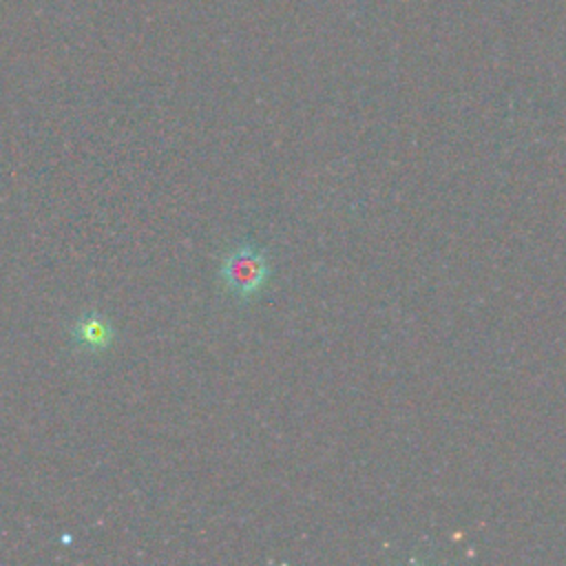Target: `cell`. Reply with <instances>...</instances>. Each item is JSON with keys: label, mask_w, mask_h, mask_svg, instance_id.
Instances as JSON below:
<instances>
[{"label": "cell", "mask_w": 566, "mask_h": 566, "mask_svg": "<svg viewBox=\"0 0 566 566\" xmlns=\"http://www.w3.org/2000/svg\"><path fill=\"white\" fill-rule=\"evenodd\" d=\"M270 276L272 268L268 261V252L252 243H239L237 248H232L223 256L219 268V279L223 287L241 303L259 296L261 290L268 285Z\"/></svg>", "instance_id": "obj_1"}, {"label": "cell", "mask_w": 566, "mask_h": 566, "mask_svg": "<svg viewBox=\"0 0 566 566\" xmlns=\"http://www.w3.org/2000/svg\"><path fill=\"white\" fill-rule=\"evenodd\" d=\"M71 338L77 347L86 352H104L115 343V329L106 316L97 312H86L73 323Z\"/></svg>", "instance_id": "obj_2"}]
</instances>
